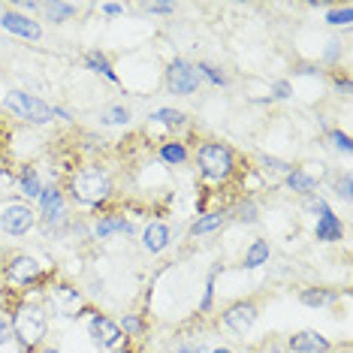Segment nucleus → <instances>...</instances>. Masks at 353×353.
<instances>
[{"label": "nucleus", "mask_w": 353, "mask_h": 353, "mask_svg": "<svg viewBox=\"0 0 353 353\" xmlns=\"http://www.w3.org/2000/svg\"><path fill=\"white\" fill-rule=\"evenodd\" d=\"M12 332L21 341V347H37L49 332V317L39 305H19L12 314Z\"/></svg>", "instance_id": "1"}, {"label": "nucleus", "mask_w": 353, "mask_h": 353, "mask_svg": "<svg viewBox=\"0 0 353 353\" xmlns=\"http://www.w3.org/2000/svg\"><path fill=\"white\" fill-rule=\"evenodd\" d=\"M70 190H73V196L82 205H100L103 199L112 194V179L103 170H94V166H88V170H79L73 175V184H70Z\"/></svg>", "instance_id": "2"}, {"label": "nucleus", "mask_w": 353, "mask_h": 353, "mask_svg": "<svg viewBox=\"0 0 353 353\" xmlns=\"http://www.w3.org/2000/svg\"><path fill=\"white\" fill-rule=\"evenodd\" d=\"M196 166H199V175L208 181H223L230 179L232 170H236V157H232V151L227 145H221V142H208L196 151Z\"/></svg>", "instance_id": "3"}, {"label": "nucleus", "mask_w": 353, "mask_h": 353, "mask_svg": "<svg viewBox=\"0 0 353 353\" xmlns=\"http://www.w3.org/2000/svg\"><path fill=\"white\" fill-rule=\"evenodd\" d=\"M3 106L10 109L15 118H21V121H28V124H49L54 118V109L49 103H43L28 91H10L3 97Z\"/></svg>", "instance_id": "4"}, {"label": "nucleus", "mask_w": 353, "mask_h": 353, "mask_svg": "<svg viewBox=\"0 0 353 353\" xmlns=\"http://www.w3.org/2000/svg\"><path fill=\"white\" fill-rule=\"evenodd\" d=\"M199 85V76H196V67H190L188 61H172L170 70H166V88L175 94V97H188L194 94Z\"/></svg>", "instance_id": "5"}, {"label": "nucleus", "mask_w": 353, "mask_h": 353, "mask_svg": "<svg viewBox=\"0 0 353 353\" xmlns=\"http://www.w3.org/2000/svg\"><path fill=\"white\" fill-rule=\"evenodd\" d=\"M0 227H3L6 236H25L34 227V208L25 203H10L0 214Z\"/></svg>", "instance_id": "6"}, {"label": "nucleus", "mask_w": 353, "mask_h": 353, "mask_svg": "<svg viewBox=\"0 0 353 353\" xmlns=\"http://www.w3.org/2000/svg\"><path fill=\"white\" fill-rule=\"evenodd\" d=\"M88 332H91V339L103 344V347H109V350H118L124 344V332H121V326L115 323V320H109V317H91V323H88Z\"/></svg>", "instance_id": "7"}, {"label": "nucleus", "mask_w": 353, "mask_h": 353, "mask_svg": "<svg viewBox=\"0 0 353 353\" xmlns=\"http://www.w3.org/2000/svg\"><path fill=\"white\" fill-rule=\"evenodd\" d=\"M254 323H256V305L251 302H236L223 311V326L236 335H248Z\"/></svg>", "instance_id": "8"}, {"label": "nucleus", "mask_w": 353, "mask_h": 353, "mask_svg": "<svg viewBox=\"0 0 353 353\" xmlns=\"http://www.w3.org/2000/svg\"><path fill=\"white\" fill-rule=\"evenodd\" d=\"M317 166L320 163H308V166H302V170H290L287 172V188L296 190V194L311 196L314 188L320 184V179H323V170H317Z\"/></svg>", "instance_id": "9"}, {"label": "nucleus", "mask_w": 353, "mask_h": 353, "mask_svg": "<svg viewBox=\"0 0 353 353\" xmlns=\"http://www.w3.org/2000/svg\"><path fill=\"white\" fill-rule=\"evenodd\" d=\"M0 28H3L6 34H12V37L34 39V43L43 37V28H39L34 19H28V15H19V12H3V15H0Z\"/></svg>", "instance_id": "10"}, {"label": "nucleus", "mask_w": 353, "mask_h": 353, "mask_svg": "<svg viewBox=\"0 0 353 353\" xmlns=\"http://www.w3.org/2000/svg\"><path fill=\"white\" fill-rule=\"evenodd\" d=\"M43 275V266L37 263V256H12L10 266H6V278L12 284H30Z\"/></svg>", "instance_id": "11"}, {"label": "nucleus", "mask_w": 353, "mask_h": 353, "mask_svg": "<svg viewBox=\"0 0 353 353\" xmlns=\"http://www.w3.org/2000/svg\"><path fill=\"white\" fill-rule=\"evenodd\" d=\"M39 212H43V218L49 223H61L63 221V196L61 190L54 188H43V194H39Z\"/></svg>", "instance_id": "12"}, {"label": "nucleus", "mask_w": 353, "mask_h": 353, "mask_svg": "<svg viewBox=\"0 0 353 353\" xmlns=\"http://www.w3.org/2000/svg\"><path fill=\"white\" fill-rule=\"evenodd\" d=\"M290 347L293 353H326L329 350V341L323 335H317L314 329H302L290 339Z\"/></svg>", "instance_id": "13"}, {"label": "nucleus", "mask_w": 353, "mask_h": 353, "mask_svg": "<svg viewBox=\"0 0 353 353\" xmlns=\"http://www.w3.org/2000/svg\"><path fill=\"white\" fill-rule=\"evenodd\" d=\"M52 296H54V302L61 305L63 314H79V308H82V293H79L76 287L58 284V287H52Z\"/></svg>", "instance_id": "14"}, {"label": "nucleus", "mask_w": 353, "mask_h": 353, "mask_svg": "<svg viewBox=\"0 0 353 353\" xmlns=\"http://www.w3.org/2000/svg\"><path fill=\"white\" fill-rule=\"evenodd\" d=\"M142 242H145V248L151 254H160V251H166L170 248V227L166 223H148V230H145V236H142Z\"/></svg>", "instance_id": "15"}, {"label": "nucleus", "mask_w": 353, "mask_h": 353, "mask_svg": "<svg viewBox=\"0 0 353 353\" xmlns=\"http://www.w3.org/2000/svg\"><path fill=\"white\" fill-rule=\"evenodd\" d=\"M317 239L320 242H339V239L344 236L341 230V221L335 218V214H323V218H317Z\"/></svg>", "instance_id": "16"}, {"label": "nucleus", "mask_w": 353, "mask_h": 353, "mask_svg": "<svg viewBox=\"0 0 353 353\" xmlns=\"http://www.w3.org/2000/svg\"><path fill=\"white\" fill-rule=\"evenodd\" d=\"M94 232H97V239H109V236H115V232H124V236H130L133 223L124 221V218H103L97 227H94Z\"/></svg>", "instance_id": "17"}, {"label": "nucleus", "mask_w": 353, "mask_h": 353, "mask_svg": "<svg viewBox=\"0 0 353 353\" xmlns=\"http://www.w3.org/2000/svg\"><path fill=\"white\" fill-rule=\"evenodd\" d=\"M223 221H227V214L223 212H212V214H203L194 227H190V236L199 239V236H208V232H214V230H221L223 227Z\"/></svg>", "instance_id": "18"}, {"label": "nucleus", "mask_w": 353, "mask_h": 353, "mask_svg": "<svg viewBox=\"0 0 353 353\" xmlns=\"http://www.w3.org/2000/svg\"><path fill=\"white\" fill-rule=\"evenodd\" d=\"M85 67L94 70V73H100V76H106L109 82H118V76H115V70H112V63L103 58L100 52H88V54H85Z\"/></svg>", "instance_id": "19"}, {"label": "nucleus", "mask_w": 353, "mask_h": 353, "mask_svg": "<svg viewBox=\"0 0 353 353\" xmlns=\"http://www.w3.org/2000/svg\"><path fill=\"white\" fill-rule=\"evenodd\" d=\"M266 260H269V245L263 242V239H256V242H254L251 248H248V254H245V263H242V266H245V269H260Z\"/></svg>", "instance_id": "20"}, {"label": "nucleus", "mask_w": 353, "mask_h": 353, "mask_svg": "<svg viewBox=\"0 0 353 353\" xmlns=\"http://www.w3.org/2000/svg\"><path fill=\"white\" fill-rule=\"evenodd\" d=\"M19 184H21V190H25L30 199H39V194H43V181H39L37 170H30V166H25V170H21Z\"/></svg>", "instance_id": "21"}, {"label": "nucleus", "mask_w": 353, "mask_h": 353, "mask_svg": "<svg viewBox=\"0 0 353 353\" xmlns=\"http://www.w3.org/2000/svg\"><path fill=\"white\" fill-rule=\"evenodd\" d=\"M160 160L170 166H181L188 160V151H184L181 142H166V145H160Z\"/></svg>", "instance_id": "22"}, {"label": "nucleus", "mask_w": 353, "mask_h": 353, "mask_svg": "<svg viewBox=\"0 0 353 353\" xmlns=\"http://www.w3.org/2000/svg\"><path fill=\"white\" fill-rule=\"evenodd\" d=\"M302 305H311V308H317V305H329L335 299V293H329L326 287H314V290H302Z\"/></svg>", "instance_id": "23"}, {"label": "nucleus", "mask_w": 353, "mask_h": 353, "mask_svg": "<svg viewBox=\"0 0 353 353\" xmlns=\"http://www.w3.org/2000/svg\"><path fill=\"white\" fill-rule=\"evenodd\" d=\"M151 121L166 124V127H181L188 118H184L181 112H175V109H157V112H151Z\"/></svg>", "instance_id": "24"}, {"label": "nucleus", "mask_w": 353, "mask_h": 353, "mask_svg": "<svg viewBox=\"0 0 353 353\" xmlns=\"http://www.w3.org/2000/svg\"><path fill=\"white\" fill-rule=\"evenodd\" d=\"M76 12V6L73 3H46V15H49V21H67L70 15Z\"/></svg>", "instance_id": "25"}, {"label": "nucleus", "mask_w": 353, "mask_h": 353, "mask_svg": "<svg viewBox=\"0 0 353 353\" xmlns=\"http://www.w3.org/2000/svg\"><path fill=\"white\" fill-rule=\"evenodd\" d=\"M121 332H124V339H133V335H142V332H145V323H142L139 314H127V317L121 320Z\"/></svg>", "instance_id": "26"}, {"label": "nucleus", "mask_w": 353, "mask_h": 353, "mask_svg": "<svg viewBox=\"0 0 353 353\" xmlns=\"http://www.w3.org/2000/svg\"><path fill=\"white\" fill-rule=\"evenodd\" d=\"M103 121L106 124H127L130 121V112H127L124 106H109L106 112H103Z\"/></svg>", "instance_id": "27"}, {"label": "nucleus", "mask_w": 353, "mask_h": 353, "mask_svg": "<svg viewBox=\"0 0 353 353\" xmlns=\"http://www.w3.org/2000/svg\"><path fill=\"white\" fill-rule=\"evenodd\" d=\"M305 208H308L311 214H317V218H323V214H332V208H329L326 199H320V196H305Z\"/></svg>", "instance_id": "28"}, {"label": "nucleus", "mask_w": 353, "mask_h": 353, "mask_svg": "<svg viewBox=\"0 0 353 353\" xmlns=\"http://www.w3.org/2000/svg\"><path fill=\"white\" fill-rule=\"evenodd\" d=\"M353 21V10L344 6V10H326V25H350Z\"/></svg>", "instance_id": "29"}, {"label": "nucleus", "mask_w": 353, "mask_h": 353, "mask_svg": "<svg viewBox=\"0 0 353 353\" xmlns=\"http://www.w3.org/2000/svg\"><path fill=\"white\" fill-rule=\"evenodd\" d=\"M196 76H205L208 82H214V85H227V76L218 73V67H212V63H199V67H196Z\"/></svg>", "instance_id": "30"}, {"label": "nucleus", "mask_w": 353, "mask_h": 353, "mask_svg": "<svg viewBox=\"0 0 353 353\" xmlns=\"http://www.w3.org/2000/svg\"><path fill=\"white\" fill-rule=\"evenodd\" d=\"M335 190H339V196H341V199H350V196H353V179H350L347 172H344L341 179H339V184H335Z\"/></svg>", "instance_id": "31"}, {"label": "nucleus", "mask_w": 353, "mask_h": 353, "mask_svg": "<svg viewBox=\"0 0 353 353\" xmlns=\"http://www.w3.org/2000/svg\"><path fill=\"white\" fill-rule=\"evenodd\" d=\"M329 136H332V142H335V145H339V151H344V154H350L353 142H350V136H347V133H341V130H332Z\"/></svg>", "instance_id": "32"}, {"label": "nucleus", "mask_w": 353, "mask_h": 353, "mask_svg": "<svg viewBox=\"0 0 353 353\" xmlns=\"http://www.w3.org/2000/svg\"><path fill=\"white\" fill-rule=\"evenodd\" d=\"M260 160L266 163V170H272V172H290V166H287L284 160H275V157H266V154H263Z\"/></svg>", "instance_id": "33"}, {"label": "nucleus", "mask_w": 353, "mask_h": 353, "mask_svg": "<svg viewBox=\"0 0 353 353\" xmlns=\"http://www.w3.org/2000/svg\"><path fill=\"white\" fill-rule=\"evenodd\" d=\"M239 221H242V223H251V221H256V205L245 203L242 208H239Z\"/></svg>", "instance_id": "34"}, {"label": "nucleus", "mask_w": 353, "mask_h": 353, "mask_svg": "<svg viewBox=\"0 0 353 353\" xmlns=\"http://www.w3.org/2000/svg\"><path fill=\"white\" fill-rule=\"evenodd\" d=\"M272 97H275V100H287V97H290V82H275V88H272Z\"/></svg>", "instance_id": "35"}, {"label": "nucleus", "mask_w": 353, "mask_h": 353, "mask_svg": "<svg viewBox=\"0 0 353 353\" xmlns=\"http://www.w3.org/2000/svg\"><path fill=\"white\" fill-rule=\"evenodd\" d=\"M263 188V179L256 172H248L245 175V190H260Z\"/></svg>", "instance_id": "36"}, {"label": "nucleus", "mask_w": 353, "mask_h": 353, "mask_svg": "<svg viewBox=\"0 0 353 353\" xmlns=\"http://www.w3.org/2000/svg\"><path fill=\"white\" fill-rule=\"evenodd\" d=\"M10 339H12V329H10V323H6L3 317H0V347H3Z\"/></svg>", "instance_id": "37"}, {"label": "nucleus", "mask_w": 353, "mask_h": 353, "mask_svg": "<svg viewBox=\"0 0 353 353\" xmlns=\"http://www.w3.org/2000/svg\"><path fill=\"white\" fill-rule=\"evenodd\" d=\"M175 6L172 3H148V12H154V15H166V12H172Z\"/></svg>", "instance_id": "38"}, {"label": "nucleus", "mask_w": 353, "mask_h": 353, "mask_svg": "<svg viewBox=\"0 0 353 353\" xmlns=\"http://www.w3.org/2000/svg\"><path fill=\"white\" fill-rule=\"evenodd\" d=\"M326 46H329V49L323 52V58H326V61H335V58H339V43L332 39V43H326Z\"/></svg>", "instance_id": "39"}, {"label": "nucleus", "mask_w": 353, "mask_h": 353, "mask_svg": "<svg viewBox=\"0 0 353 353\" xmlns=\"http://www.w3.org/2000/svg\"><path fill=\"white\" fill-rule=\"evenodd\" d=\"M103 12H106V15H118V12H124V6L121 3H103Z\"/></svg>", "instance_id": "40"}, {"label": "nucleus", "mask_w": 353, "mask_h": 353, "mask_svg": "<svg viewBox=\"0 0 353 353\" xmlns=\"http://www.w3.org/2000/svg\"><path fill=\"white\" fill-rule=\"evenodd\" d=\"M339 91L341 94H350L353 91V82H347V79H339Z\"/></svg>", "instance_id": "41"}, {"label": "nucleus", "mask_w": 353, "mask_h": 353, "mask_svg": "<svg viewBox=\"0 0 353 353\" xmlns=\"http://www.w3.org/2000/svg\"><path fill=\"white\" fill-rule=\"evenodd\" d=\"M179 353H203V350H199V347H181Z\"/></svg>", "instance_id": "42"}, {"label": "nucleus", "mask_w": 353, "mask_h": 353, "mask_svg": "<svg viewBox=\"0 0 353 353\" xmlns=\"http://www.w3.org/2000/svg\"><path fill=\"white\" fill-rule=\"evenodd\" d=\"M214 353H232V350H227V347H218V350H214Z\"/></svg>", "instance_id": "43"}, {"label": "nucleus", "mask_w": 353, "mask_h": 353, "mask_svg": "<svg viewBox=\"0 0 353 353\" xmlns=\"http://www.w3.org/2000/svg\"><path fill=\"white\" fill-rule=\"evenodd\" d=\"M43 353H58V350H43Z\"/></svg>", "instance_id": "44"}, {"label": "nucleus", "mask_w": 353, "mask_h": 353, "mask_svg": "<svg viewBox=\"0 0 353 353\" xmlns=\"http://www.w3.org/2000/svg\"><path fill=\"white\" fill-rule=\"evenodd\" d=\"M344 353H347V350H344Z\"/></svg>", "instance_id": "45"}]
</instances>
